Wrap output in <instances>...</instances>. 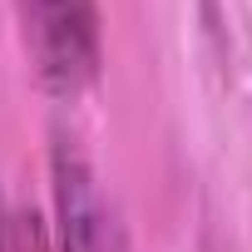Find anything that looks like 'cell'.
I'll return each instance as SVG.
<instances>
[{
    "label": "cell",
    "instance_id": "3957f363",
    "mask_svg": "<svg viewBox=\"0 0 252 252\" xmlns=\"http://www.w3.org/2000/svg\"><path fill=\"white\" fill-rule=\"evenodd\" d=\"M0 252H35V227L5 198V188H0Z\"/></svg>",
    "mask_w": 252,
    "mask_h": 252
},
{
    "label": "cell",
    "instance_id": "6da1fadb",
    "mask_svg": "<svg viewBox=\"0 0 252 252\" xmlns=\"http://www.w3.org/2000/svg\"><path fill=\"white\" fill-rule=\"evenodd\" d=\"M15 20L25 55L50 94L74 99L99 79L104 60L99 0H15Z\"/></svg>",
    "mask_w": 252,
    "mask_h": 252
},
{
    "label": "cell",
    "instance_id": "7a4b0ae2",
    "mask_svg": "<svg viewBox=\"0 0 252 252\" xmlns=\"http://www.w3.org/2000/svg\"><path fill=\"white\" fill-rule=\"evenodd\" d=\"M50 183H55V252H124L114 208L84 149L60 139L50 158Z\"/></svg>",
    "mask_w": 252,
    "mask_h": 252
}]
</instances>
